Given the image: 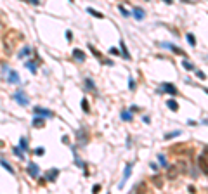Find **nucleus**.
<instances>
[{"mask_svg":"<svg viewBox=\"0 0 208 194\" xmlns=\"http://www.w3.org/2000/svg\"><path fill=\"white\" fill-rule=\"evenodd\" d=\"M26 68H28V70H30L31 73H37V62L28 61V62H26Z\"/></svg>","mask_w":208,"mask_h":194,"instance_id":"412c9836","label":"nucleus"},{"mask_svg":"<svg viewBox=\"0 0 208 194\" xmlns=\"http://www.w3.org/2000/svg\"><path fill=\"white\" fill-rule=\"evenodd\" d=\"M12 151H14V154H16V156H18V158H21V160H24V154L21 153V149H19V147H14V149H12Z\"/></svg>","mask_w":208,"mask_h":194,"instance_id":"a878e982","label":"nucleus"},{"mask_svg":"<svg viewBox=\"0 0 208 194\" xmlns=\"http://www.w3.org/2000/svg\"><path fill=\"white\" fill-rule=\"evenodd\" d=\"M120 47H121V56H123L125 59H130V54H129V51H127V47H125L123 42H120Z\"/></svg>","mask_w":208,"mask_h":194,"instance_id":"2eb2a0df","label":"nucleus"},{"mask_svg":"<svg viewBox=\"0 0 208 194\" xmlns=\"http://www.w3.org/2000/svg\"><path fill=\"white\" fill-rule=\"evenodd\" d=\"M89 49H90V51H92V52H94V56H96V57H101V52L97 51V49H96L94 45H90V43H89Z\"/></svg>","mask_w":208,"mask_h":194,"instance_id":"bb28decb","label":"nucleus"},{"mask_svg":"<svg viewBox=\"0 0 208 194\" xmlns=\"http://www.w3.org/2000/svg\"><path fill=\"white\" fill-rule=\"evenodd\" d=\"M199 166L203 168V174H207V158H205V154L199 156Z\"/></svg>","mask_w":208,"mask_h":194,"instance_id":"dca6fc26","label":"nucleus"},{"mask_svg":"<svg viewBox=\"0 0 208 194\" xmlns=\"http://www.w3.org/2000/svg\"><path fill=\"white\" fill-rule=\"evenodd\" d=\"M92 191H94V193H99V191H101V185H99V184H96V185H94V189H92Z\"/></svg>","mask_w":208,"mask_h":194,"instance_id":"c9c22d12","label":"nucleus"},{"mask_svg":"<svg viewBox=\"0 0 208 194\" xmlns=\"http://www.w3.org/2000/svg\"><path fill=\"white\" fill-rule=\"evenodd\" d=\"M33 111H35V114L43 116V118H52V116H54V113H52V111H49V109H43V108H40V106H37Z\"/></svg>","mask_w":208,"mask_h":194,"instance_id":"20e7f679","label":"nucleus"},{"mask_svg":"<svg viewBox=\"0 0 208 194\" xmlns=\"http://www.w3.org/2000/svg\"><path fill=\"white\" fill-rule=\"evenodd\" d=\"M182 66H184V70H187V71H193V70H194V66H193L189 61H186V59L182 61Z\"/></svg>","mask_w":208,"mask_h":194,"instance_id":"4be33fe9","label":"nucleus"},{"mask_svg":"<svg viewBox=\"0 0 208 194\" xmlns=\"http://www.w3.org/2000/svg\"><path fill=\"white\" fill-rule=\"evenodd\" d=\"M161 184H163V182H161V177H154V185H156V187H161Z\"/></svg>","mask_w":208,"mask_h":194,"instance_id":"473e14b6","label":"nucleus"},{"mask_svg":"<svg viewBox=\"0 0 208 194\" xmlns=\"http://www.w3.org/2000/svg\"><path fill=\"white\" fill-rule=\"evenodd\" d=\"M132 168H134V163H129V165H127V166H125V172H123V179H121V182H120V185H118L120 189H121V187L125 185V182L129 180L130 174H132Z\"/></svg>","mask_w":208,"mask_h":194,"instance_id":"f257e3e1","label":"nucleus"},{"mask_svg":"<svg viewBox=\"0 0 208 194\" xmlns=\"http://www.w3.org/2000/svg\"><path fill=\"white\" fill-rule=\"evenodd\" d=\"M132 14H134V18H135V19H137V21H142V19H144V18H146V12H144V10L140 9V7H135V9H134V12H132Z\"/></svg>","mask_w":208,"mask_h":194,"instance_id":"0eeeda50","label":"nucleus"},{"mask_svg":"<svg viewBox=\"0 0 208 194\" xmlns=\"http://www.w3.org/2000/svg\"><path fill=\"white\" fill-rule=\"evenodd\" d=\"M85 82H87V87H89V89H92V90H94V89H96V85H94V82H92V80H90V78H87V80H85Z\"/></svg>","mask_w":208,"mask_h":194,"instance_id":"2f4dec72","label":"nucleus"},{"mask_svg":"<svg viewBox=\"0 0 208 194\" xmlns=\"http://www.w3.org/2000/svg\"><path fill=\"white\" fill-rule=\"evenodd\" d=\"M87 12H89L90 16H94V18H97V19H102V18H104V14H101L99 10H96V9H87Z\"/></svg>","mask_w":208,"mask_h":194,"instance_id":"f8f14e48","label":"nucleus"},{"mask_svg":"<svg viewBox=\"0 0 208 194\" xmlns=\"http://www.w3.org/2000/svg\"><path fill=\"white\" fill-rule=\"evenodd\" d=\"M163 90H165V92H168L170 95H175V94H177V89H175L172 83H163Z\"/></svg>","mask_w":208,"mask_h":194,"instance_id":"1a4fd4ad","label":"nucleus"},{"mask_svg":"<svg viewBox=\"0 0 208 194\" xmlns=\"http://www.w3.org/2000/svg\"><path fill=\"white\" fill-rule=\"evenodd\" d=\"M33 127H43V116H42V118H38V116H35V118H33Z\"/></svg>","mask_w":208,"mask_h":194,"instance_id":"6ab92c4d","label":"nucleus"},{"mask_svg":"<svg viewBox=\"0 0 208 194\" xmlns=\"http://www.w3.org/2000/svg\"><path fill=\"white\" fill-rule=\"evenodd\" d=\"M0 165H2V166H4V168H5V170L9 172V174H14V168H12V166H10V165L7 163L5 160H0Z\"/></svg>","mask_w":208,"mask_h":194,"instance_id":"f3484780","label":"nucleus"},{"mask_svg":"<svg viewBox=\"0 0 208 194\" xmlns=\"http://www.w3.org/2000/svg\"><path fill=\"white\" fill-rule=\"evenodd\" d=\"M158 161L161 163V166H168V165H167V158H165L163 154H158Z\"/></svg>","mask_w":208,"mask_h":194,"instance_id":"393cba45","label":"nucleus"},{"mask_svg":"<svg viewBox=\"0 0 208 194\" xmlns=\"http://www.w3.org/2000/svg\"><path fill=\"white\" fill-rule=\"evenodd\" d=\"M175 135H180V130H175V132H172V133H167V135H165V139H173Z\"/></svg>","mask_w":208,"mask_h":194,"instance_id":"cd10ccee","label":"nucleus"},{"mask_svg":"<svg viewBox=\"0 0 208 194\" xmlns=\"http://www.w3.org/2000/svg\"><path fill=\"white\" fill-rule=\"evenodd\" d=\"M129 89H130V90H134V89H135V80H134L132 76L129 78Z\"/></svg>","mask_w":208,"mask_h":194,"instance_id":"c756f323","label":"nucleus"},{"mask_svg":"<svg viewBox=\"0 0 208 194\" xmlns=\"http://www.w3.org/2000/svg\"><path fill=\"white\" fill-rule=\"evenodd\" d=\"M163 2H167V4H172V0H163Z\"/></svg>","mask_w":208,"mask_h":194,"instance_id":"ea45409f","label":"nucleus"},{"mask_svg":"<svg viewBox=\"0 0 208 194\" xmlns=\"http://www.w3.org/2000/svg\"><path fill=\"white\" fill-rule=\"evenodd\" d=\"M66 38H68V40L73 38V33H71V31H66Z\"/></svg>","mask_w":208,"mask_h":194,"instance_id":"e433bc0d","label":"nucleus"},{"mask_svg":"<svg viewBox=\"0 0 208 194\" xmlns=\"http://www.w3.org/2000/svg\"><path fill=\"white\" fill-rule=\"evenodd\" d=\"M76 137H78L80 144H87V141H89V139H87V132H85L83 128H82V130H80V132L76 133Z\"/></svg>","mask_w":208,"mask_h":194,"instance_id":"9d476101","label":"nucleus"},{"mask_svg":"<svg viewBox=\"0 0 208 194\" xmlns=\"http://www.w3.org/2000/svg\"><path fill=\"white\" fill-rule=\"evenodd\" d=\"M73 57H75L78 62L85 61V54H83V51H80V49H75V51H73Z\"/></svg>","mask_w":208,"mask_h":194,"instance_id":"6e6552de","label":"nucleus"},{"mask_svg":"<svg viewBox=\"0 0 208 194\" xmlns=\"http://www.w3.org/2000/svg\"><path fill=\"white\" fill-rule=\"evenodd\" d=\"M196 75H198V78H201V80H205L207 76H205V73L203 71H196Z\"/></svg>","mask_w":208,"mask_h":194,"instance_id":"f704fd0d","label":"nucleus"},{"mask_svg":"<svg viewBox=\"0 0 208 194\" xmlns=\"http://www.w3.org/2000/svg\"><path fill=\"white\" fill-rule=\"evenodd\" d=\"M142 122H144V123H149L151 120H149V116H144V118H142Z\"/></svg>","mask_w":208,"mask_h":194,"instance_id":"4c0bfd02","label":"nucleus"},{"mask_svg":"<svg viewBox=\"0 0 208 194\" xmlns=\"http://www.w3.org/2000/svg\"><path fill=\"white\" fill-rule=\"evenodd\" d=\"M121 120H123V122H132V113L121 111Z\"/></svg>","mask_w":208,"mask_h":194,"instance_id":"aec40b11","label":"nucleus"},{"mask_svg":"<svg viewBox=\"0 0 208 194\" xmlns=\"http://www.w3.org/2000/svg\"><path fill=\"white\" fill-rule=\"evenodd\" d=\"M109 54H111V56H120V51L115 49V47H111V49H109Z\"/></svg>","mask_w":208,"mask_h":194,"instance_id":"7c9ffc66","label":"nucleus"},{"mask_svg":"<svg viewBox=\"0 0 208 194\" xmlns=\"http://www.w3.org/2000/svg\"><path fill=\"white\" fill-rule=\"evenodd\" d=\"M14 101L18 102V104H21V106H28V104H30V99H28L24 94H21V92L14 94Z\"/></svg>","mask_w":208,"mask_h":194,"instance_id":"f03ea898","label":"nucleus"},{"mask_svg":"<svg viewBox=\"0 0 208 194\" xmlns=\"http://www.w3.org/2000/svg\"><path fill=\"white\" fill-rule=\"evenodd\" d=\"M187 42L193 45V47L196 45V38H194V35H193V33H187Z\"/></svg>","mask_w":208,"mask_h":194,"instance_id":"5701e85b","label":"nucleus"},{"mask_svg":"<svg viewBox=\"0 0 208 194\" xmlns=\"http://www.w3.org/2000/svg\"><path fill=\"white\" fill-rule=\"evenodd\" d=\"M43 153H45V149H43V147H37V149H35V154H38V156H42Z\"/></svg>","mask_w":208,"mask_h":194,"instance_id":"72a5a7b5","label":"nucleus"},{"mask_svg":"<svg viewBox=\"0 0 208 194\" xmlns=\"http://www.w3.org/2000/svg\"><path fill=\"white\" fill-rule=\"evenodd\" d=\"M19 149H21V151H28V141H26V137H21Z\"/></svg>","mask_w":208,"mask_h":194,"instance_id":"ddd939ff","label":"nucleus"},{"mask_svg":"<svg viewBox=\"0 0 208 194\" xmlns=\"http://www.w3.org/2000/svg\"><path fill=\"white\" fill-rule=\"evenodd\" d=\"M118 9H120V12H121V14H123V16H125V18H129V16H130V12H129V10H127V9H125V7H123V5H120Z\"/></svg>","mask_w":208,"mask_h":194,"instance_id":"c85d7f7f","label":"nucleus"},{"mask_svg":"<svg viewBox=\"0 0 208 194\" xmlns=\"http://www.w3.org/2000/svg\"><path fill=\"white\" fill-rule=\"evenodd\" d=\"M28 174H30L31 179H37L40 174V168H38V165H35V163H30L28 165Z\"/></svg>","mask_w":208,"mask_h":194,"instance_id":"39448f33","label":"nucleus"},{"mask_svg":"<svg viewBox=\"0 0 208 194\" xmlns=\"http://www.w3.org/2000/svg\"><path fill=\"white\" fill-rule=\"evenodd\" d=\"M161 47H167V49H170L172 52L179 54V56H186V54H184V51H182V49H179L177 45H172V43H161Z\"/></svg>","mask_w":208,"mask_h":194,"instance_id":"423d86ee","label":"nucleus"},{"mask_svg":"<svg viewBox=\"0 0 208 194\" xmlns=\"http://www.w3.org/2000/svg\"><path fill=\"white\" fill-rule=\"evenodd\" d=\"M7 82H9V83H12V85L19 83V82H21V78H19V75H18V71L10 70V71L7 73Z\"/></svg>","mask_w":208,"mask_h":194,"instance_id":"7ed1b4c3","label":"nucleus"},{"mask_svg":"<svg viewBox=\"0 0 208 194\" xmlns=\"http://www.w3.org/2000/svg\"><path fill=\"white\" fill-rule=\"evenodd\" d=\"M167 106H168L170 109H172V111H177L179 109V104L175 101H173V99H170V101H167Z\"/></svg>","mask_w":208,"mask_h":194,"instance_id":"a211bd4d","label":"nucleus"},{"mask_svg":"<svg viewBox=\"0 0 208 194\" xmlns=\"http://www.w3.org/2000/svg\"><path fill=\"white\" fill-rule=\"evenodd\" d=\"M31 4H33V5H38V0H30Z\"/></svg>","mask_w":208,"mask_h":194,"instance_id":"58836bf2","label":"nucleus"},{"mask_svg":"<svg viewBox=\"0 0 208 194\" xmlns=\"http://www.w3.org/2000/svg\"><path fill=\"white\" fill-rule=\"evenodd\" d=\"M30 52H31V49L26 45V47H23V51H21L18 56H19V59H21V57H28V56H30Z\"/></svg>","mask_w":208,"mask_h":194,"instance_id":"4468645a","label":"nucleus"},{"mask_svg":"<svg viewBox=\"0 0 208 194\" xmlns=\"http://www.w3.org/2000/svg\"><path fill=\"white\" fill-rule=\"evenodd\" d=\"M57 175H59V170H56V168H54V170L47 172V179H49L50 182H54V180L57 179Z\"/></svg>","mask_w":208,"mask_h":194,"instance_id":"9b49d317","label":"nucleus"},{"mask_svg":"<svg viewBox=\"0 0 208 194\" xmlns=\"http://www.w3.org/2000/svg\"><path fill=\"white\" fill-rule=\"evenodd\" d=\"M82 109L85 113H89L90 109H89V102H87V99H82Z\"/></svg>","mask_w":208,"mask_h":194,"instance_id":"b1692460","label":"nucleus"}]
</instances>
